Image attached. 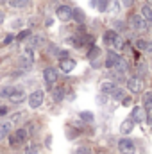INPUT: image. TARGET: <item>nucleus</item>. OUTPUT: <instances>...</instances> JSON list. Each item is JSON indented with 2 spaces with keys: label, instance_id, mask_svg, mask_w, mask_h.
Returning a JSON list of instances; mask_svg holds the SVG:
<instances>
[{
  "label": "nucleus",
  "instance_id": "42",
  "mask_svg": "<svg viewBox=\"0 0 152 154\" xmlns=\"http://www.w3.org/2000/svg\"><path fill=\"white\" fill-rule=\"evenodd\" d=\"M147 52H152V43L149 41V48H147Z\"/></svg>",
  "mask_w": 152,
  "mask_h": 154
},
{
  "label": "nucleus",
  "instance_id": "13",
  "mask_svg": "<svg viewBox=\"0 0 152 154\" xmlns=\"http://www.w3.org/2000/svg\"><path fill=\"white\" fill-rule=\"evenodd\" d=\"M134 124H136V122H134L131 116L125 118V120L122 122V125H120V133H122V134H131V131L134 129Z\"/></svg>",
  "mask_w": 152,
  "mask_h": 154
},
{
  "label": "nucleus",
  "instance_id": "14",
  "mask_svg": "<svg viewBox=\"0 0 152 154\" xmlns=\"http://www.w3.org/2000/svg\"><path fill=\"white\" fill-rule=\"evenodd\" d=\"M114 70H116V74H118V75L125 74V72L129 70V61H127L125 57H120V59H118V63L114 65Z\"/></svg>",
  "mask_w": 152,
  "mask_h": 154
},
{
  "label": "nucleus",
  "instance_id": "40",
  "mask_svg": "<svg viewBox=\"0 0 152 154\" xmlns=\"http://www.w3.org/2000/svg\"><path fill=\"white\" fill-rule=\"evenodd\" d=\"M122 2H123V5H125V7H131V5L134 4V0H122Z\"/></svg>",
  "mask_w": 152,
  "mask_h": 154
},
{
  "label": "nucleus",
  "instance_id": "43",
  "mask_svg": "<svg viewBox=\"0 0 152 154\" xmlns=\"http://www.w3.org/2000/svg\"><path fill=\"white\" fill-rule=\"evenodd\" d=\"M147 2H149V5H150V7H152V0H147Z\"/></svg>",
  "mask_w": 152,
  "mask_h": 154
},
{
  "label": "nucleus",
  "instance_id": "18",
  "mask_svg": "<svg viewBox=\"0 0 152 154\" xmlns=\"http://www.w3.org/2000/svg\"><path fill=\"white\" fill-rule=\"evenodd\" d=\"M114 88H116V84H114L113 81H106V82H102V84H100V93H104V95H109Z\"/></svg>",
  "mask_w": 152,
  "mask_h": 154
},
{
  "label": "nucleus",
  "instance_id": "19",
  "mask_svg": "<svg viewBox=\"0 0 152 154\" xmlns=\"http://www.w3.org/2000/svg\"><path fill=\"white\" fill-rule=\"evenodd\" d=\"M7 4L13 7V9H23L31 4V0H7Z\"/></svg>",
  "mask_w": 152,
  "mask_h": 154
},
{
  "label": "nucleus",
  "instance_id": "39",
  "mask_svg": "<svg viewBox=\"0 0 152 154\" xmlns=\"http://www.w3.org/2000/svg\"><path fill=\"white\" fill-rule=\"evenodd\" d=\"M25 154H38V151H36V147H29V149L25 151Z\"/></svg>",
  "mask_w": 152,
  "mask_h": 154
},
{
  "label": "nucleus",
  "instance_id": "32",
  "mask_svg": "<svg viewBox=\"0 0 152 154\" xmlns=\"http://www.w3.org/2000/svg\"><path fill=\"white\" fill-rule=\"evenodd\" d=\"M13 39H14V36H13V34H7V36H5V39L2 41V45H9Z\"/></svg>",
  "mask_w": 152,
  "mask_h": 154
},
{
  "label": "nucleus",
  "instance_id": "15",
  "mask_svg": "<svg viewBox=\"0 0 152 154\" xmlns=\"http://www.w3.org/2000/svg\"><path fill=\"white\" fill-rule=\"evenodd\" d=\"M120 34L114 31V29H111V31H106L104 32V43L106 45H109V47H113V43L116 41V38H118Z\"/></svg>",
  "mask_w": 152,
  "mask_h": 154
},
{
  "label": "nucleus",
  "instance_id": "37",
  "mask_svg": "<svg viewBox=\"0 0 152 154\" xmlns=\"http://www.w3.org/2000/svg\"><path fill=\"white\" fill-rule=\"evenodd\" d=\"M22 27V20H14L13 22V29H20Z\"/></svg>",
  "mask_w": 152,
  "mask_h": 154
},
{
  "label": "nucleus",
  "instance_id": "36",
  "mask_svg": "<svg viewBox=\"0 0 152 154\" xmlns=\"http://www.w3.org/2000/svg\"><path fill=\"white\" fill-rule=\"evenodd\" d=\"M7 111H9V108H7V106H0V116L7 115Z\"/></svg>",
  "mask_w": 152,
  "mask_h": 154
},
{
  "label": "nucleus",
  "instance_id": "5",
  "mask_svg": "<svg viewBox=\"0 0 152 154\" xmlns=\"http://www.w3.org/2000/svg\"><path fill=\"white\" fill-rule=\"evenodd\" d=\"M43 81H45L47 88H52V86L57 82V70L52 68V66L45 68V70H43Z\"/></svg>",
  "mask_w": 152,
  "mask_h": 154
},
{
  "label": "nucleus",
  "instance_id": "6",
  "mask_svg": "<svg viewBox=\"0 0 152 154\" xmlns=\"http://www.w3.org/2000/svg\"><path fill=\"white\" fill-rule=\"evenodd\" d=\"M118 151L123 152V154H132L136 151V145H134V142L131 138H122L118 142Z\"/></svg>",
  "mask_w": 152,
  "mask_h": 154
},
{
  "label": "nucleus",
  "instance_id": "17",
  "mask_svg": "<svg viewBox=\"0 0 152 154\" xmlns=\"http://www.w3.org/2000/svg\"><path fill=\"white\" fill-rule=\"evenodd\" d=\"M43 45H45V38H43V36H39V34H36V36H31L29 47H32V48H39V47H43Z\"/></svg>",
  "mask_w": 152,
  "mask_h": 154
},
{
  "label": "nucleus",
  "instance_id": "31",
  "mask_svg": "<svg viewBox=\"0 0 152 154\" xmlns=\"http://www.w3.org/2000/svg\"><path fill=\"white\" fill-rule=\"evenodd\" d=\"M97 7H99V11H106V7H108V0H99V4H97Z\"/></svg>",
  "mask_w": 152,
  "mask_h": 154
},
{
  "label": "nucleus",
  "instance_id": "24",
  "mask_svg": "<svg viewBox=\"0 0 152 154\" xmlns=\"http://www.w3.org/2000/svg\"><path fill=\"white\" fill-rule=\"evenodd\" d=\"M65 99V88H56L54 90V100L56 102H61Z\"/></svg>",
  "mask_w": 152,
  "mask_h": 154
},
{
  "label": "nucleus",
  "instance_id": "30",
  "mask_svg": "<svg viewBox=\"0 0 152 154\" xmlns=\"http://www.w3.org/2000/svg\"><path fill=\"white\" fill-rule=\"evenodd\" d=\"M29 36H31V31H27V29H25V31L18 32V36H16V39H18V41H23V39H27Z\"/></svg>",
  "mask_w": 152,
  "mask_h": 154
},
{
  "label": "nucleus",
  "instance_id": "22",
  "mask_svg": "<svg viewBox=\"0 0 152 154\" xmlns=\"http://www.w3.org/2000/svg\"><path fill=\"white\" fill-rule=\"evenodd\" d=\"M106 11H109V13H116V11H120V2H118V0H108V7H106Z\"/></svg>",
  "mask_w": 152,
  "mask_h": 154
},
{
  "label": "nucleus",
  "instance_id": "45",
  "mask_svg": "<svg viewBox=\"0 0 152 154\" xmlns=\"http://www.w3.org/2000/svg\"><path fill=\"white\" fill-rule=\"evenodd\" d=\"M0 47H2V43H0Z\"/></svg>",
  "mask_w": 152,
  "mask_h": 154
},
{
  "label": "nucleus",
  "instance_id": "16",
  "mask_svg": "<svg viewBox=\"0 0 152 154\" xmlns=\"http://www.w3.org/2000/svg\"><path fill=\"white\" fill-rule=\"evenodd\" d=\"M143 109L147 115L152 113V91H145V95H143Z\"/></svg>",
  "mask_w": 152,
  "mask_h": 154
},
{
  "label": "nucleus",
  "instance_id": "27",
  "mask_svg": "<svg viewBox=\"0 0 152 154\" xmlns=\"http://www.w3.org/2000/svg\"><path fill=\"white\" fill-rule=\"evenodd\" d=\"M13 90H14L13 86H4V88L0 90V97H2V99H9V95L13 93Z\"/></svg>",
  "mask_w": 152,
  "mask_h": 154
},
{
  "label": "nucleus",
  "instance_id": "34",
  "mask_svg": "<svg viewBox=\"0 0 152 154\" xmlns=\"http://www.w3.org/2000/svg\"><path fill=\"white\" fill-rule=\"evenodd\" d=\"M74 154H90V151H88L86 147H79V149H77Z\"/></svg>",
  "mask_w": 152,
  "mask_h": 154
},
{
  "label": "nucleus",
  "instance_id": "38",
  "mask_svg": "<svg viewBox=\"0 0 152 154\" xmlns=\"http://www.w3.org/2000/svg\"><path fill=\"white\" fill-rule=\"evenodd\" d=\"M97 102H99V104H104V102H106V97H104V93L97 97Z\"/></svg>",
  "mask_w": 152,
  "mask_h": 154
},
{
  "label": "nucleus",
  "instance_id": "9",
  "mask_svg": "<svg viewBox=\"0 0 152 154\" xmlns=\"http://www.w3.org/2000/svg\"><path fill=\"white\" fill-rule=\"evenodd\" d=\"M77 66L75 59H72V57H65V59H59V68H61V72H65V74H70V72H74V68Z\"/></svg>",
  "mask_w": 152,
  "mask_h": 154
},
{
  "label": "nucleus",
  "instance_id": "11",
  "mask_svg": "<svg viewBox=\"0 0 152 154\" xmlns=\"http://www.w3.org/2000/svg\"><path fill=\"white\" fill-rule=\"evenodd\" d=\"M118 59H120V56H118L114 50H109V52H108V56H106V61H104L106 68H114V65L118 63Z\"/></svg>",
  "mask_w": 152,
  "mask_h": 154
},
{
  "label": "nucleus",
  "instance_id": "1",
  "mask_svg": "<svg viewBox=\"0 0 152 154\" xmlns=\"http://www.w3.org/2000/svg\"><path fill=\"white\" fill-rule=\"evenodd\" d=\"M129 23H131V27H132L134 31H138V32H143V31L149 29V22H147L141 14H131Z\"/></svg>",
  "mask_w": 152,
  "mask_h": 154
},
{
  "label": "nucleus",
  "instance_id": "35",
  "mask_svg": "<svg viewBox=\"0 0 152 154\" xmlns=\"http://www.w3.org/2000/svg\"><path fill=\"white\" fill-rule=\"evenodd\" d=\"M131 102H132L131 97H123V99H122V104H123V106H131Z\"/></svg>",
  "mask_w": 152,
  "mask_h": 154
},
{
  "label": "nucleus",
  "instance_id": "33",
  "mask_svg": "<svg viewBox=\"0 0 152 154\" xmlns=\"http://www.w3.org/2000/svg\"><path fill=\"white\" fill-rule=\"evenodd\" d=\"M57 57H59V59L68 57V50H59V52H57Z\"/></svg>",
  "mask_w": 152,
  "mask_h": 154
},
{
  "label": "nucleus",
  "instance_id": "28",
  "mask_svg": "<svg viewBox=\"0 0 152 154\" xmlns=\"http://www.w3.org/2000/svg\"><path fill=\"white\" fill-rule=\"evenodd\" d=\"M79 116H81L84 122H93V120H95V116H93V113H91V111H81V113H79Z\"/></svg>",
  "mask_w": 152,
  "mask_h": 154
},
{
  "label": "nucleus",
  "instance_id": "2",
  "mask_svg": "<svg viewBox=\"0 0 152 154\" xmlns=\"http://www.w3.org/2000/svg\"><path fill=\"white\" fill-rule=\"evenodd\" d=\"M32 59H34V48H32V47H27L25 52H23V56L18 57V65H20V68L29 70V68L32 66Z\"/></svg>",
  "mask_w": 152,
  "mask_h": 154
},
{
  "label": "nucleus",
  "instance_id": "8",
  "mask_svg": "<svg viewBox=\"0 0 152 154\" xmlns=\"http://www.w3.org/2000/svg\"><path fill=\"white\" fill-rule=\"evenodd\" d=\"M72 7H68V5H59L57 9H56V16L59 18V20H63V22H68V20H72Z\"/></svg>",
  "mask_w": 152,
  "mask_h": 154
},
{
  "label": "nucleus",
  "instance_id": "3",
  "mask_svg": "<svg viewBox=\"0 0 152 154\" xmlns=\"http://www.w3.org/2000/svg\"><path fill=\"white\" fill-rule=\"evenodd\" d=\"M127 90L131 93H140L143 90V77L141 75H131L127 79Z\"/></svg>",
  "mask_w": 152,
  "mask_h": 154
},
{
  "label": "nucleus",
  "instance_id": "7",
  "mask_svg": "<svg viewBox=\"0 0 152 154\" xmlns=\"http://www.w3.org/2000/svg\"><path fill=\"white\" fill-rule=\"evenodd\" d=\"M43 99H45V93H43L41 90L32 91L31 97H29V106H31L32 109H36V108H39V106L43 104Z\"/></svg>",
  "mask_w": 152,
  "mask_h": 154
},
{
  "label": "nucleus",
  "instance_id": "20",
  "mask_svg": "<svg viewBox=\"0 0 152 154\" xmlns=\"http://www.w3.org/2000/svg\"><path fill=\"white\" fill-rule=\"evenodd\" d=\"M9 133H11V122H2L0 124V138L9 136Z\"/></svg>",
  "mask_w": 152,
  "mask_h": 154
},
{
  "label": "nucleus",
  "instance_id": "29",
  "mask_svg": "<svg viewBox=\"0 0 152 154\" xmlns=\"http://www.w3.org/2000/svg\"><path fill=\"white\" fill-rule=\"evenodd\" d=\"M97 56H99V48H97V47H91V48H90V52H88V59H91V61H93Z\"/></svg>",
  "mask_w": 152,
  "mask_h": 154
},
{
  "label": "nucleus",
  "instance_id": "23",
  "mask_svg": "<svg viewBox=\"0 0 152 154\" xmlns=\"http://www.w3.org/2000/svg\"><path fill=\"white\" fill-rule=\"evenodd\" d=\"M136 48L140 50V52H147V48H149V41H145V39H136Z\"/></svg>",
  "mask_w": 152,
  "mask_h": 154
},
{
  "label": "nucleus",
  "instance_id": "12",
  "mask_svg": "<svg viewBox=\"0 0 152 154\" xmlns=\"http://www.w3.org/2000/svg\"><path fill=\"white\" fill-rule=\"evenodd\" d=\"M9 100H11V102H14V104L23 102V100H25V91H23V90H20V88H18V90L14 88V90H13V93L9 95Z\"/></svg>",
  "mask_w": 152,
  "mask_h": 154
},
{
  "label": "nucleus",
  "instance_id": "26",
  "mask_svg": "<svg viewBox=\"0 0 152 154\" xmlns=\"http://www.w3.org/2000/svg\"><path fill=\"white\" fill-rule=\"evenodd\" d=\"M109 95L113 97L114 100H122V99H123V90H122V88H114Z\"/></svg>",
  "mask_w": 152,
  "mask_h": 154
},
{
  "label": "nucleus",
  "instance_id": "21",
  "mask_svg": "<svg viewBox=\"0 0 152 154\" xmlns=\"http://www.w3.org/2000/svg\"><path fill=\"white\" fill-rule=\"evenodd\" d=\"M140 14H141L147 22H152V7L150 5H143L141 11H140Z\"/></svg>",
  "mask_w": 152,
  "mask_h": 154
},
{
  "label": "nucleus",
  "instance_id": "4",
  "mask_svg": "<svg viewBox=\"0 0 152 154\" xmlns=\"http://www.w3.org/2000/svg\"><path fill=\"white\" fill-rule=\"evenodd\" d=\"M27 140V129H16V133L9 134V145L11 147H16L20 143H23Z\"/></svg>",
  "mask_w": 152,
  "mask_h": 154
},
{
  "label": "nucleus",
  "instance_id": "41",
  "mask_svg": "<svg viewBox=\"0 0 152 154\" xmlns=\"http://www.w3.org/2000/svg\"><path fill=\"white\" fill-rule=\"evenodd\" d=\"M4 18H5V14H4V11H0V23L4 22Z\"/></svg>",
  "mask_w": 152,
  "mask_h": 154
},
{
  "label": "nucleus",
  "instance_id": "10",
  "mask_svg": "<svg viewBox=\"0 0 152 154\" xmlns=\"http://www.w3.org/2000/svg\"><path fill=\"white\" fill-rule=\"evenodd\" d=\"M131 118H132L134 122H145L147 113H145L143 106H134V108H132V111H131Z\"/></svg>",
  "mask_w": 152,
  "mask_h": 154
},
{
  "label": "nucleus",
  "instance_id": "44",
  "mask_svg": "<svg viewBox=\"0 0 152 154\" xmlns=\"http://www.w3.org/2000/svg\"><path fill=\"white\" fill-rule=\"evenodd\" d=\"M2 2H7V0H2Z\"/></svg>",
  "mask_w": 152,
  "mask_h": 154
},
{
  "label": "nucleus",
  "instance_id": "25",
  "mask_svg": "<svg viewBox=\"0 0 152 154\" xmlns=\"http://www.w3.org/2000/svg\"><path fill=\"white\" fill-rule=\"evenodd\" d=\"M72 18H75L79 23H84V13L81 9H74L72 11Z\"/></svg>",
  "mask_w": 152,
  "mask_h": 154
}]
</instances>
